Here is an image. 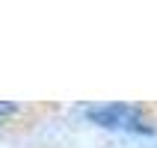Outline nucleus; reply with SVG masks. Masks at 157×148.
<instances>
[{
	"instance_id": "nucleus-1",
	"label": "nucleus",
	"mask_w": 157,
	"mask_h": 148,
	"mask_svg": "<svg viewBox=\"0 0 157 148\" xmlns=\"http://www.w3.org/2000/svg\"><path fill=\"white\" fill-rule=\"evenodd\" d=\"M86 116H89V122L104 124V127H124V131H136V133H151V127L140 122V113L131 104H107V107H98V110H89Z\"/></svg>"
},
{
	"instance_id": "nucleus-2",
	"label": "nucleus",
	"mask_w": 157,
	"mask_h": 148,
	"mask_svg": "<svg viewBox=\"0 0 157 148\" xmlns=\"http://www.w3.org/2000/svg\"><path fill=\"white\" fill-rule=\"evenodd\" d=\"M9 113H15V104H6V101H0V119H3V116H9Z\"/></svg>"
}]
</instances>
